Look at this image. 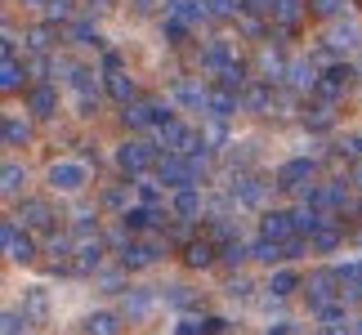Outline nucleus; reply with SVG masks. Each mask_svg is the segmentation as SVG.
<instances>
[{"label": "nucleus", "mask_w": 362, "mask_h": 335, "mask_svg": "<svg viewBox=\"0 0 362 335\" xmlns=\"http://www.w3.org/2000/svg\"><path fill=\"white\" fill-rule=\"evenodd\" d=\"M161 161V143H144V139H130V143L117 148V165L125 175H148L152 165Z\"/></svg>", "instance_id": "nucleus-1"}, {"label": "nucleus", "mask_w": 362, "mask_h": 335, "mask_svg": "<svg viewBox=\"0 0 362 335\" xmlns=\"http://www.w3.org/2000/svg\"><path fill=\"white\" fill-rule=\"evenodd\" d=\"M157 179H161L165 188H188V184H202V179L192 175L188 152H161V161H157Z\"/></svg>", "instance_id": "nucleus-2"}, {"label": "nucleus", "mask_w": 362, "mask_h": 335, "mask_svg": "<svg viewBox=\"0 0 362 335\" xmlns=\"http://www.w3.org/2000/svg\"><path fill=\"white\" fill-rule=\"evenodd\" d=\"M0 246H5V255L13 264H32L36 259V242L18 228V219H5V223H0Z\"/></svg>", "instance_id": "nucleus-3"}, {"label": "nucleus", "mask_w": 362, "mask_h": 335, "mask_svg": "<svg viewBox=\"0 0 362 335\" xmlns=\"http://www.w3.org/2000/svg\"><path fill=\"white\" fill-rule=\"evenodd\" d=\"M340 273L336 269H317L309 282H304V295H309V309H322V304H331V300H344L340 295Z\"/></svg>", "instance_id": "nucleus-4"}, {"label": "nucleus", "mask_w": 362, "mask_h": 335, "mask_svg": "<svg viewBox=\"0 0 362 335\" xmlns=\"http://www.w3.org/2000/svg\"><path fill=\"white\" fill-rule=\"evenodd\" d=\"M86 179H90V170L81 161H54L49 165V184L59 188V192H81V188H86Z\"/></svg>", "instance_id": "nucleus-5"}, {"label": "nucleus", "mask_w": 362, "mask_h": 335, "mask_svg": "<svg viewBox=\"0 0 362 335\" xmlns=\"http://www.w3.org/2000/svg\"><path fill=\"white\" fill-rule=\"evenodd\" d=\"M313 175H317V161H309V157H296V161H286L282 170H277V188L296 192L300 184H313Z\"/></svg>", "instance_id": "nucleus-6"}, {"label": "nucleus", "mask_w": 362, "mask_h": 335, "mask_svg": "<svg viewBox=\"0 0 362 335\" xmlns=\"http://www.w3.org/2000/svg\"><path fill=\"white\" fill-rule=\"evenodd\" d=\"M313 206H322L327 215H340V211H349V184H344V179L317 184V201H313Z\"/></svg>", "instance_id": "nucleus-7"}, {"label": "nucleus", "mask_w": 362, "mask_h": 335, "mask_svg": "<svg viewBox=\"0 0 362 335\" xmlns=\"http://www.w3.org/2000/svg\"><path fill=\"white\" fill-rule=\"evenodd\" d=\"M349 76H354V67L349 63H336V67H331V72H322V76H317V99H340V94H344V86H349Z\"/></svg>", "instance_id": "nucleus-8"}, {"label": "nucleus", "mask_w": 362, "mask_h": 335, "mask_svg": "<svg viewBox=\"0 0 362 335\" xmlns=\"http://www.w3.org/2000/svg\"><path fill=\"white\" fill-rule=\"evenodd\" d=\"M259 233L277 237V242H291V237H296V215H291V211H269L259 219Z\"/></svg>", "instance_id": "nucleus-9"}, {"label": "nucleus", "mask_w": 362, "mask_h": 335, "mask_svg": "<svg viewBox=\"0 0 362 335\" xmlns=\"http://www.w3.org/2000/svg\"><path fill=\"white\" fill-rule=\"evenodd\" d=\"M67 86H72V90L81 94V103H86V107L99 103V76H94V67H72Z\"/></svg>", "instance_id": "nucleus-10"}, {"label": "nucleus", "mask_w": 362, "mask_h": 335, "mask_svg": "<svg viewBox=\"0 0 362 335\" xmlns=\"http://www.w3.org/2000/svg\"><path fill=\"white\" fill-rule=\"evenodd\" d=\"M165 13L170 18H179V23H202V18H211V5L206 0H165Z\"/></svg>", "instance_id": "nucleus-11"}, {"label": "nucleus", "mask_w": 362, "mask_h": 335, "mask_svg": "<svg viewBox=\"0 0 362 335\" xmlns=\"http://www.w3.org/2000/svg\"><path fill=\"white\" fill-rule=\"evenodd\" d=\"M238 107H242V94H233V90H215V94H211V103H206V117H211V121H228Z\"/></svg>", "instance_id": "nucleus-12"}, {"label": "nucleus", "mask_w": 362, "mask_h": 335, "mask_svg": "<svg viewBox=\"0 0 362 335\" xmlns=\"http://www.w3.org/2000/svg\"><path fill=\"white\" fill-rule=\"evenodd\" d=\"M184 259H188V269H206V264L219 259V242H211V237H197V242H188Z\"/></svg>", "instance_id": "nucleus-13"}, {"label": "nucleus", "mask_w": 362, "mask_h": 335, "mask_svg": "<svg viewBox=\"0 0 362 335\" xmlns=\"http://www.w3.org/2000/svg\"><path fill=\"white\" fill-rule=\"evenodd\" d=\"M18 219L27 223V228H49V223H54V211H49V201L27 197V201L18 206Z\"/></svg>", "instance_id": "nucleus-14"}, {"label": "nucleus", "mask_w": 362, "mask_h": 335, "mask_svg": "<svg viewBox=\"0 0 362 335\" xmlns=\"http://www.w3.org/2000/svg\"><path fill=\"white\" fill-rule=\"evenodd\" d=\"M99 259H103V237L94 233V237H86V242L76 246V273H90V269H99Z\"/></svg>", "instance_id": "nucleus-15"}, {"label": "nucleus", "mask_w": 362, "mask_h": 335, "mask_svg": "<svg viewBox=\"0 0 362 335\" xmlns=\"http://www.w3.org/2000/svg\"><path fill=\"white\" fill-rule=\"evenodd\" d=\"M121 121L130 125V130H148V125H157V103H125Z\"/></svg>", "instance_id": "nucleus-16"}, {"label": "nucleus", "mask_w": 362, "mask_h": 335, "mask_svg": "<svg viewBox=\"0 0 362 335\" xmlns=\"http://www.w3.org/2000/svg\"><path fill=\"white\" fill-rule=\"evenodd\" d=\"M340 242H344V233H340V223H336V215H331V219L322 223V228H317V233L309 237V246H313V250H322V255H331V250H336Z\"/></svg>", "instance_id": "nucleus-17"}, {"label": "nucleus", "mask_w": 362, "mask_h": 335, "mask_svg": "<svg viewBox=\"0 0 362 335\" xmlns=\"http://www.w3.org/2000/svg\"><path fill=\"white\" fill-rule=\"evenodd\" d=\"M327 45L336 49V54H340V49H358V45H362V27H358V23H340V27H331Z\"/></svg>", "instance_id": "nucleus-18"}, {"label": "nucleus", "mask_w": 362, "mask_h": 335, "mask_svg": "<svg viewBox=\"0 0 362 335\" xmlns=\"http://www.w3.org/2000/svg\"><path fill=\"white\" fill-rule=\"evenodd\" d=\"M117 259H121L125 273H134V269H148V264H152V250H148V242H125Z\"/></svg>", "instance_id": "nucleus-19"}, {"label": "nucleus", "mask_w": 362, "mask_h": 335, "mask_svg": "<svg viewBox=\"0 0 362 335\" xmlns=\"http://www.w3.org/2000/svg\"><path fill=\"white\" fill-rule=\"evenodd\" d=\"M228 63H233V45H228V40H211L206 54H202V67H206V72H224Z\"/></svg>", "instance_id": "nucleus-20"}, {"label": "nucleus", "mask_w": 362, "mask_h": 335, "mask_svg": "<svg viewBox=\"0 0 362 335\" xmlns=\"http://www.w3.org/2000/svg\"><path fill=\"white\" fill-rule=\"evenodd\" d=\"M175 215H179V219H192V215H202V192H197V184H188V188H175Z\"/></svg>", "instance_id": "nucleus-21"}, {"label": "nucleus", "mask_w": 362, "mask_h": 335, "mask_svg": "<svg viewBox=\"0 0 362 335\" xmlns=\"http://www.w3.org/2000/svg\"><path fill=\"white\" fill-rule=\"evenodd\" d=\"M250 259H259V264H282V259H286V242H277V237H259V242L250 246Z\"/></svg>", "instance_id": "nucleus-22"}, {"label": "nucleus", "mask_w": 362, "mask_h": 335, "mask_svg": "<svg viewBox=\"0 0 362 335\" xmlns=\"http://www.w3.org/2000/svg\"><path fill=\"white\" fill-rule=\"evenodd\" d=\"M340 295L344 300H362V264H340Z\"/></svg>", "instance_id": "nucleus-23"}, {"label": "nucleus", "mask_w": 362, "mask_h": 335, "mask_svg": "<svg viewBox=\"0 0 362 335\" xmlns=\"http://www.w3.org/2000/svg\"><path fill=\"white\" fill-rule=\"evenodd\" d=\"M27 107H32L36 117H54V112H59V94H54L49 86H36L32 94H27Z\"/></svg>", "instance_id": "nucleus-24"}, {"label": "nucleus", "mask_w": 362, "mask_h": 335, "mask_svg": "<svg viewBox=\"0 0 362 335\" xmlns=\"http://www.w3.org/2000/svg\"><path fill=\"white\" fill-rule=\"evenodd\" d=\"M286 81H291L296 90H317V72H313L309 59H296V63H291V67H286Z\"/></svg>", "instance_id": "nucleus-25"}, {"label": "nucleus", "mask_w": 362, "mask_h": 335, "mask_svg": "<svg viewBox=\"0 0 362 335\" xmlns=\"http://www.w3.org/2000/svg\"><path fill=\"white\" fill-rule=\"evenodd\" d=\"M228 322L224 317H184V322H179V335H219Z\"/></svg>", "instance_id": "nucleus-26"}, {"label": "nucleus", "mask_w": 362, "mask_h": 335, "mask_svg": "<svg viewBox=\"0 0 362 335\" xmlns=\"http://www.w3.org/2000/svg\"><path fill=\"white\" fill-rule=\"evenodd\" d=\"M233 201H242V206H259V201H264V184H259V179H250V175H242L238 184H233Z\"/></svg>", "instance_id": "nucleus-27"}, {"label": "nucleus", "mask_w": 362, "mask_h": 335, "mask_svg": "<svg viewBox=\"0 0 362 335\" xmlns=\"http://www.w3.org/2000/svg\"><path fill=\"white\" fill-rule=\"evenodd\" d=\"M304 125H309V130H331V125H336V112H331V103H313L309 112H304Z\"/></svg>", "instance_id": "nucleus-28"}, {"label": "nucleus", "mask_w": 362, "mask_h": 335, "mask_svg": "<svg viewBox=\"0 0 362 335\" xmlns=\"http://www.w3.org/2000/svg\"><path fill=\"white\" fill-rule=\"evenodd\" d=\"M219 76V90H233V94H242V86H246V63H238L233 59L224 72H215Z\"/></svg>", "instance_id": "nucleus-29"}, {"label": "nucleus", "mask_w": 362, "mask_h": 335, "mask_svg": "<svg viewBox=\"0 0 362 335\" xmlns=\"http://www.w3.org/2000/svg\"><path fill=\"white\" fill-rule=\"evenodd\" d=\"M175 99L184 103V107L206 112V103H211V90H206V86H179V90H175Z\"/></svg>", "instance_id": "nucleus-30"}, {"label": "nucleus", "mask_w": 362, "mask_h": 335, "mask_svg": "<svg viewBox=\"0 0 362 335\" xmlns=\"http://www.w3.org/2000/svg\"><path fill=\"white\" fill-rule=\"evenodd\" d=\"M300 13H304V0H273V18L282 27H296Z\"/></svg>", "instance_id": "nucleus-31"}, {"label": "nucleus", "mask_w": 362, "mask_h": 335, "mask_svg": "<svg viewBox=\"0 0 362 335\" xmlns=\"http://www.w3.org/2000/svg\"><path fill=\"white\" fill-rule=\"evenodd\" d=\"M90 335H121V317L117 313H94L90 322H86Z\"/></svg>", "instance_id": "nucleus-32"}, {"label": "nucleus", "mask_w": 362, "mask_h": 335, "mask_svg": "<svg viewBox=\"0 0 362 335\" xmlns=\"http://www.w3.org/2000/svg\"><path fill=\"white\" fill-rule=\"evenodd\" d=\"M0 179H5V184H0V188H5V197H18V188L27 184V170H23L18 161H5V175H0Z\"/></svg>", "instance_id": "nucleus-33"}, {"label": "nucleus", "mask_w": 362, "mask_h": 335, "mask_svg": "<svg viewBox=\"0 0 362 335\" xmlns=\"http://www.w3.org/2000/svg\"><path fill=\"white\" fill-rule=\"evenodd\" d=\"M219 259H224V264H233V269H238L242 259H250V246L242 242V237H228V242L219 246Z\"/></svg>", "instance_id": "nucleus-34"}, {"label": "nucleus", "mask_w": 362, "mask_h": 335, "mask_svg": "<svg viewBox=\"0 0 362 335\" xmlns=\"http://www.w3.org/2000/svg\"><path fill=\"white\" fill-rule=\"evenodd\" d=\"M259 72H264V81L273 86V81H282V76H286V63L277 59L273 49H264V54H259Z\"/></svg>", "instance_id": "nucleus-35"}, {"label": "nucleus", "mask_w": 362, "mask_h": 335, "mask_svg": "<svg viewBox=\"0 0 362 335\" xmlns=\"http://www.w3.org/2000/svg\"><path fill=\"white\" fill-rule=\"evenodd\" d=\"M300 286V277L291 273V269H282V273H273L269 277V290H273V300H282V295H291V290Z\"/></svg>", "instance_id": "nucleus-36"}, {"label": "nucleus", "mask_w": 362, "mask_h": 335, "mask_svg": "<svg viewBox=\"0 0 362 335\" xmlns=\"http://www.w3.org/2000/svg\"><path fill=\"white\" fill-rule=\"evenodd\" d=\"M23 76H27V72L18 67V59H5V67H0V90H9V94H13V90L23 86Z\"/></svg>", "instance_id": "nucleus-37"}, {"label": "nucleus", "mask_w": 362, "mask_h": 335, "mask_svg": "<svg viewBox=\"0 0 362 335\" xmlns=\"http://www.w3.org/2000/svg\"><path fill=\"white\" fill-rule=\"evenodd\" d=\"M107 94H112V99H121V103H130V99H134V81L121 76V72H112V76H107Z\"/></svg>", "instance_id": "nucleus-38"}, {"label": "nucleus", "mask_w": 362, "mask_h": 335, "mask_svg": "<svg viewBox=\"0 0 362 335\" xmlns=\"http://www.w3.org/2000/svg\"><path fill=\"white\" fill-rule=\"evenodd\" d=\"M27 139H32V125L18 121V117H9V121H5V143L18 148V143H27Z\"/></svg>", "instance_id": "nucleus-39"}, {"label": "nucleus", "mask_w": 362, "mask_h": 335, "mask_svg": "<svg viewBox=\"0 0 362 335\" xmlns=\"http://www.w3.org/2000/svg\"><path fill=\"white\" fill-rule=\"evenodd\" d=\"M72 45H99V32H94L90 18H76L72 23Z\"/></svg>", "instance_id": "nucleus-40"}, {"label": "nucleus", "mask_w": 362, "mask_h": 335, "mask_svg": "<svg viewBox=\"0 0 362 335\" xmlns=\"http://www.w3.org/2000/svg\"><path fill=\"white\" fill-rule=\"evenodd\" d=\"M152 309V295H148V290H130V295H125V313H130V317H144Z\"/></svg>", "instance_id": "nucleus-41"}, {"label": "nucleus", "mask_w": 362, "mask_h": 335, "mask_svg": "<svg viewBox=\"0 0 362 335\" xmlns=\"http://www.w3.org/2000/svg\"><path fill=\"white\" fill-rule=\"evenodd\" d=\"M27 45H32V49H40V54H45L49 45H54V27L45 23V27H32V32H27Z\"/></svg>", "instance_id": "nucleus-42"}, {"label": "nucleus", "mask_w": 362, "mask_h": 335, "mask_svg": "<svg viewBox=\"0 0 362 335\" xmlns=\"http://www.w3.org/2000/svg\"><path fill=\"white\" fill-rule=\"evenodd\" d=\"M45 18L49 23H67L72 18V0H45Z\"/></svg>", "instance_id": "nucleus-43"}, {"label": "nucleus", "mask_w": 362, "mask_h": 335, "mask_svg": "<svg viewBox=\"0 0 362 335\" xmlns=\"http://www.w3.org/2000/svg\"><path fill=\"white\" fill-rule=\"evenodd\" d=\"M242 103H246L250 112H264V107H269V103H273V94H269V90H264V86H255V90H250V94H246V99H242Z\"/></svg>", "instance_id": "nucleus-44"}, {"label": "nucleus", "mask_w": 362, "mask_h": 335, "mask_svg": "<svg viewBox=\"0 0 362 335\" xmlns=\"http://www.w3.org/2000/svg\"><path fill=\"white\" fill-rule=\"evenodd\" d=\"M228 237H238V228H233L228 219H211V242H219V246H224Z\"/></svg>", "instance_id": "nucleus-45"}, {"label": "nucleus", "mask_w": 362, "mask_h": 335, "mask_svg": "<svg viewBox=\"0 0 362 335\" xmlns=\"http://www.w3.org/2000/svg\"><path fill=\"white\" fill-rule=\"evenodd\" d=\"M313 13H322V18H336V13L344 9V0H309Z\"/></svg>", "instance_id": "nucleus-46"}, {"label": "nucleus", "mask_w": 362, "mask_h": 335, "mask_svg": "<svg viewBox=\"0 0 362 335\" xmlns=\"http://www.w3.org/2000/svg\"><path fill=\"white\" fill-rule=\"evenodd\" d=\"M161 36H170V45H179V40L188 36V23H179V18H170V23L161 27Z\"/></svg>", "instance_id": "nucleus-47"}, {"label": "nucleus", "mask_w": 362, "mask_h": 335, "mask_svg": "<svg viewBox=\"0 0 362 335\" xmlns=\"http://www.w3.org/2000/svg\"><path fill=\"white\" fill-rule=\"evenodd\" d=\"M165 300H170L175 309H192V290L188 286H170V295H165Z\"/></svg>", "instance_id": "nucleus-48"}, {"label": "nucleus", "mask_w": 362, "mask_h": 335, "mask_svg": "<svg viewBox=\"0 0 362 335\" xmlns=\"http://www.w3.org/2000/svg\"><path fill=\"white\" fill-rule=\"evenodd\" d=\"M27 331V313H5V335H23Z\"/></svg>", "instance_id": "nucleus-49"}, {"label": "nucleus", "mask_w": 362, "mask_h": 335, "mask_svg": "<svg viewBox=\"0 0 362 335\" xmlns=\"http://www.w3.org/2000/svg\"><path fill=\"white\" fill-rule=\"evenodd\" d=\"M139 197H144V206H157L161 201V188L157 184H139Z\"/></svg>", "instance_id": "nucleus-50"}, {"label": "nucleus", "mask_w": 362, "mask_h": 335, "mask_svg": "<svg viewBox=\"0 0 362 335\" xmlns=\"http://www.w3.org/2000/svg\"><path fill=\"white\" fill-rule=\"evenodd\" d=\"M67 250H72V242H67V237H49V255H54V259H63Z\"/></svg>", "instance_id": "nucleus-51"}, {"label": "nucleus", "mask_w": 362, "mask_h": 335, "mask_svg": "<svg viewBox=\"0 0 362 335\" xmlns=\"http://www.w3.org/2000/svg\"><path fill=\"white\" fill-rule=\"evenodd\" d=\"M90 233H99V223H94V215H81L76 219V237H90Z\"/></svg>", "instance_id": "nucleus-52"}, {"label": "nucleus", "mask_w": 362, "mask_h": 335, "mask_svg": "<svg viewBox=\"0 0 362 335\" xmlns=\"http://www.w3.org/2000/svg\"><path fill=\"white\" fill-rule=\"evenodd\" d=\"M103 72H107V76L121 72V54H117V49H107V54H103Z\"/></svg>", "instance_id": "nucleus-53"}, {"label": "nucleus", "mask_w": 362, "mask_h": 335, "mask_svg": "<svg viewBox=\"0 0 362 335\" xmlns=\"http://www.w3.org/2000/svg\"><path fill=\"white\" fill-rule=\"evenodd\" d=\"M228 295H233V300H238V295H250V282H246V277H233V282H228Z\"/></svg>", "instance_id": "nucleus-54"}, {"label": "nucleus", "mask_w": 362, "mask_h": 335, "mask_svg": "<svg viewBox=\"0 0 362 335\" xmlns=\"http://www.w3.org/2000/svg\"><path fill=\"white\" fill-rule=\"evenodd\" d=\"M103 201H107V206H125V192H121V188H107Z\"/></svg>", "instance_id": "nucleus-55"}, {"label": "nucleus", "mask_w": 362, "mask_h": 335, "mask_svg": "<svg viewBox=\"0 0 362 335\" xmlns=\"http://www.w3.org/2000/svg\"><path fill=\"white\" fill-rule=\"evenodd\" d=\"M170 237H175V242H188V237H192V228H188V223H175V228H170Z\"/></svg>", "instance_id": "nucleus-56"}, {"label": "nucleus", "mask_w": 362, "mask_h": 335, "mask_svg": "<svg viewBox=\"0 0 362 335\" xmlns=\"http://www.w3.org/2000/svg\"><path fill=\"white\" fill-rule=\"evenodd\" d=\"M32 313H45V290H32Z\"/></svg>", "instance_id": "nucleus-57"}, {"label": "nucleus", "mask_w": 362, "mask_h": 335, "mask_svg": "<svg viewBox=\"0 0 362 335\" xmlns=\"http://www.w3.org/2000/svg\"><path fill=\"white\" fill-rule=\"evenodd\" d=\"M354 184H358V188H362V161H358V165H354Z\"/></svg>", "instance_id": "nucleus-58"}, {"label": "nucleus", "mask_w": 362, "mask_h": 335, "mask_svg": "<svg viewBox=\"0 0 362 335\" xmlns=\"http://www.w3.org/2000/svg\"><path fill=\"white\" fill-rule=\"evenodd\" d=\"M134 5H139V9H148V5H152V0H134Z\"/></svg>", "instance_id": "nucleus-59"}, {"label": "nucleus", "mask_w": 362, "mask_h": 335, "mask_svg": "<svg viewBox=\"0 0 362 335\" xmlns=\"http://www.w3.org/2000/svg\"><path fill=\"white\" fill-rule=\"evenodd\" d=\"M94 5H112V0H94Z\"/></svg>", "instance_id": "nucleus-60"}, {"label": "nucleus", "mask_w": 362, "mask_h": 335, "mask_svg": "<svg viewBox=\"0 0 362 335\" xmlns=\"http://www.w3.org/2000/svg\"><path fill=\"white\" fill-rule=\"evenodd\" d=\"M354 331H358V335H362V322H358V327H354Z\"/></svg>", "instance_id": "nucleus-61"}, {"label": "nucleus", "mask_w": 362, "mask_h": 335, "mask_svg": "<svg viewBox=\"0 0 362 335\" xmlns=\"http://www.w3.org/2000/svg\"><path fill=\"white\" fill-rule=\"evenodd\" d=\"M27 5H36V0H27Z\"/></svg>", "instance_id": "nucleus-62"}]
</instances>
